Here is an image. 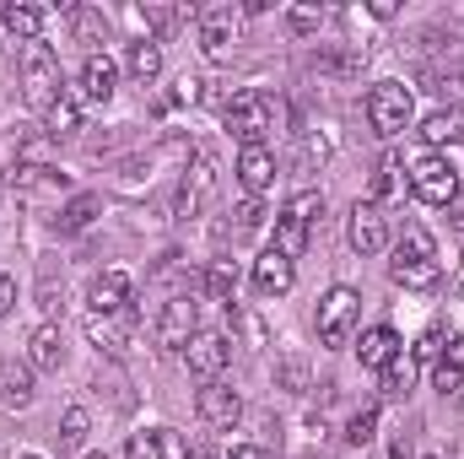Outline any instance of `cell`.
<instances>
[{
  "mask_svg": "<svg viewBox=\"0 0 464 459\" xmlns=\"http://www.w3.org/2000/svg\"><path fill=\"white\" fill-rule=\"evenodd\" d=\"M389 281L394 287H411V292H427L443 281V265H438V243L421 222H405L400 243H394V259H389Z\"/></svg>",
  "mask_w": 464,
  "mask_h": 459,
  "instance_id": "cell-1",
  "label": "cell"
},
{
  "mask_svg": "<svg viewBox=\"0 0 464 459\" xmlns=\"http://www.w3.org/2000/svg\"><path fill=\"white\" fill-rule=\"evenodd\" d=\"M227 135L232 141H243V146H265V135H276V130H286V103L281 98H270V93H259V87H248V93H237L227 103Z\"/></svg>",
  "mask_w": 464,
  "mask_h": 459,
  "instance_id": "cell-2",
  "label": "cell"
},
{
  "mask_svg": "<svg viewBox=\"0 0 464 459\" xmlns=\"http://www.w3.org/2000/svg\"><path fill=\"white\" fill-rule=\"evenodd\" d=\"M22 98H27V109H38V114H49L65 93H60V60H54V49L49 44H27L22 49Z\"/></svg>",
  "mask_w": 464,
  "mask_h": 459,
  "instance_id": "cell-3",
  "label": "cell"
},
{
  "mask_svg": "<svg viewBox=\"0 0 464 459\" xmlns=\"http://www.w3.org/2000/svg\"><path fill=\"white\" fill-rule=\"evenodd\" d=\"M405 179H411V195H416L421 206H454V200H459V168H454L443 151H421V157L405 168Z\"/></svg>",
  "mask_w": 464,
  "mask_h": 459,
  "instance_id": "cell-4",
  "label": "cell"
},
{
  "mask_svg": "<svg viewBox=\"0 0 464 459\" xmlns=\"http://www.w3.org/2000/svg\"><path fill=\"white\" fill-rule=\"evenodd\" d=\"M356 325H362V292L356 287H330L324 303H319V341L330 346V351L351 346Z\"/></svg>",
  "mask_w": 464,
  "mask_h": 459,
  "instance_id": "cell-5",
  "label": "cell"
},
{
  "mask_svg": "<svg viewBox=\"0 0 464 459\" xmlns=\"http://www.w3.org/2000/svg\"><path fill=\"white\" fill-rule=\"evenodd\" d=\"M416 114V98H411V87L405 82H378L372 93H367V124L378 130V135H405V124Z\"/></svg>",
  "mask_w": 464,
  "mask_h": 459,
  "instance_id": "cell-6",
  "label": "cell"
},
{
  "mask_svg": "<svg viewBox=\"0 0 464 459\" xmlns=\"http://www.w3.org/2000/svg\"><path fill=\"white\" fill-rule=\"evenodd\" d=\"M200 308H195V298L189 292H179V298H168L162 303V314H157V325H151V336H157V346H168V351H179V346H189L200 330Z\"/></svg>",
  "mask_w": 464,
  "mask_h": 459,
  "instance_id": "cell-7",
  "label": "cell"
},
{
  "mask_svg": "<svg viewBox=\"0 0 464 459\" xmlns=\"http://www.w3.org/2000/svg\"><path fill=\"white\" fill-rule=\"evenodd\" d=\"M346 238L356 254H383L389 249V217L372 200H356V211H351V222H346Z\"/></svg>",
  "mask_w": 464,
  "mask_h": 459,
  "instance_id": "cell-8",
  "label": "cell"
},
{
  "mask_svg": "<svg viewBox=\"0 0 464 459\" xmlns=\"http://www.w3.org/2000/svg\"><path fill=\"white\" fill-rule=\"evenodd\" d=\"M195 22H200V49L211 60H227L232 44H237V11L232 5H206Z\"/></svg>",
  "mask_w": 464,
  "mask_h": 459,
  "instance_id": "cell-9",
  "label": "cell"
},
{
  "mask_svg": "<svg viewBox=\"0 0 464 459\" xmlns=\"http://www.w3.org/2000/svg\"><path fill=\"white\" fill-rule=\"evenodd\" d=\"M232 362V346L222 341V336H195V341L184 346V367L200 378V384H217L222 373H227Z\"/></svg>",
  "mask_w": 464,
  "mask_h": 459,
  "instance_id": "cell-10",
  "label": "cell"
},
{
  "mask_svg": "<svg viewBox=\"0 0 464 459\" xmlns=\"http://www.w3.org/2000/svg\"><path fill=\"white\" fill-rule=\"evenodd\" d=\"M211 190H217V168H211L206 157H195V168H184V184H179V195H173V217H195Z\"/></svg>",
  "mask_w": 464,
  "mask_h": 459,
  "instance_id": "cell-11",
  "label": "cell"
},
{
  "mask_svg": "<svg viewBox=\"0 0 464 459\" xmlns=\"http://www.w3.org/2000/svg\"><path fill=\"white\" fill-rule=\"evenodd\" d=\"M92 314H124L130 308V298H135V281H130V270H103V276H92Z\"/></svg>",
  "mask_w": 464,
  "mask_h": 459,
  "instance_id": "cell-12",
  "label": "cell"
},
{
  "mask_svg": "<svg viewBox=\"0 0 464 459\" xmlns=\"http://www.w3.org/2000/svg\"><path fill=\"white\" fill-rule=\"evenodd\" d=\"M292 281H297V265H292L286 254L265 249V254L254 259V287H259V298H286V292H292Z\"/></svg>",
  "mask_w": 464,
  "mask_h": 459,
  "instance_id": "cell-13",
  "label": "cell"
},
{
  "mask_svg": "<svg viewBox=\"0 0 464 459\" xmlns=\"http://www.w3.org/2000/svg\"><path fill=\"white\" fill-rule=\"evenodd\" d=\"M124 459H189V444H184L173 427H146V433L130 438Z\"/></svg>",
  "mask_w": 464,
  "mask_h": 459,
  "instance_id": "cell-14",
  "label": "cell"
},
{
  "mask_svg": "<svg viewBox=\"0 0 464 459\" xmlns=\"http://www.w3.org/2000/svg\"><path fill=\"white\" fill-rule=\"evenodd\" d=\"M114 82H119V65L109 54H87L82 65V87H76V103H109L114 98Z\"/></svg>",
  "mask_w": 464,
  "mask_h": 459,
  "instance_id": "cell-15",
  "label": "cell"
},
{
  "mask_svg": "<svg viewBox=\"0 0 464 459\" xmlns=\"http://www.w3.org/2000/svg\"><path fill=\"white\" fill-rule=\"evenodd\" d=\"M237 184H243L254 200L276 184V157H270V146H243V151H237Z\"/></svg>",
  "mask_w": 464,
  "mask_h": 459,
  "instance_id": "cell-16",
  "label": "cell"
},
{
  "mask_svg": "<svg viewBox=\"0 0 464 459\" xmlns=\"http://www.w3.org/2000/svg\"><path fill=\"white\" fill-rule=\"evenodd\" d=\"M200 416H206L211 427H232V422L243 416V395H237L232 384H222V378L206 384V389H200Z\"/></svg>",
  "mask_w": 464,
  "mask_h": 459,
  "instance_id": "cell-17",
  "label": "cell"
},
{
  "mask_svg": "<svg viewBox=\"0 0 464 459\" xmlns=\"http://www.w3.org/2000/svg\"><path fill=\"white\" fill-rule=\"evenodd\" d=\"M405 346H400V336L389 330V325H372V330H362V346H356V356H362V367H389L394 356H400Z\"/></svg>",
  "mask_w": 464,
  "mask_h": 459,
  "instance_id": "cell-18",
  "label": "cell"
},
{
  "mask_svg": "<svg viewBox=\"0 0 464 459\" xmlns=\"http://www.w3.org/2000/svg\"><path fill=\"white\" fill-rule=\"evenodd\" d=\"M87 336L98 351H109V356H124L130 351V325H124V314H92L87 319Z\"/></svg>",
  "mask_w": 464,
  "mask_h": 459,
  "instance_id": "cell-19",
  "label": "cell"
},
{
  "mask_svg": "<svg viewBox=\"0 0 464 459\" xmlns=\"http://www.w3.org/2000/svg\"><path fill=\"white\" fill-rule=\"evenodd\" d=\"M98 217H103V195H92V190H87V195H71V200L60 206L54 228H60V232H87Z\"/></svg>",
  "mask_w": 464,
  "mask_h": 459,
  "instance_id": "cell-20",
  "label": "cell"
},
{
  "mask_svg": "<svg viewBox=\"0 0 464 459\" xmlns=\"http://www.w3.org/2000/svg\"><path fill=\"white\" fill-rule=\"evenodd\" d=\"M421 141H427L432 151L464 141V109H432V114L421 119Z\"/></svg>",
  "mask_w": 464,
  "mask_h": 459,
  "instance_id": "cell-21",
  "label": "cell"
},
{
  "mask_svg": "<svg viewBox=\"0 0 464 459\" xmlns=\"http://www.w3.org/2000/svg\"><path fill=\"white\" fill-rule=\"evenodd\" d=\"M405 190H411V179H405V162L383 157V162H378V173H372V206L383 211L389 200H405Z\"/></svg>",
  "mask_w": 464,
  "mask_h": 459,
  "instance_id": "cell-22",
  "label": "cell"
},
{
  "mask_svg": "<svg viewBox=\"0 0 464 459\" xmlns=\"http://www.w3.org/2000/svg\"><path fill=\"white\" fill-rule=\"evenodd\" d=\"M0 27H5V38L38 44V33H44V11H38V5H0Z\"/></svg>",
  "mask_w": 464,
  "mask_h": 459,
  "instance_id": "cell-23",
  "label": "cell"
},
{
  "mask_svg": "<svg viewBox=\"0 0 464 459\" xmlns=\"http://www.w3.org/2000/svg\"><path fill=\"white\" fill-rule=\"evenodd\" d=\"M27 362H33V367H60V362H65L60 325H38V330L27 336Z\"/></svg>",
  "mask_w": 464,
  "mask_h": 459,
  "instance_id": "cell-24",
  "label": "cell"
},
{
  "mask_svg": "<svg viewBox=\"0 0 464 459\" xmlns=\"http://www.w3.org/2000/svg\"><path fill=\"white\" fill-rule=\"evenodd\" d=\"M432 384H438L443 395H454L464 384V336H454V341L443 346V356L432 362Z\"/></svg>",
  "mask_w": 464,
  "mask_h": 459,
  "instance_id": "cell-25",
  "label": "cell"
},
{
  "mask_svg": "<svg viewBox=\"0 0 464 459\" xmlns=\"http://www.w3.org/2000/svg\"><path fill=\"white\" fill-rule=\"evenodd\" d=\"M124 71L146 87V82H157L162 76V49L151 44V38H140V44H130V54H124Z\"/></svg>",
  "mask_w": 464,
  "mask_h": 459,
  "instance_id": "cell-26",
  "label": "cell"
},
{
  "mask_svg": "<svg viewBox=\"0 0 464 459\" xmlns=\"http://www.w3.org/2000/svg\"><path fill=\"white\" fill-rule=\"evenodd\" d=\"M5 405H33V362H5Z\"/></svg>",
  "mask_w": 464,
  "mask_h": 459,
  "instance_id": "cell-27",
  "label": "cell"
},
{
  "mask_svg": "<svg viewBox=\"0 0 464 459\" xmlns=\"http://www.w3.org/2000/svg\"><path fill=\"white\" fill-rule=\"evenodd\" d=\"M71 27H76V44H103L109 38V16L98 5H76L71 11Z\"/></svg>",
  "mask_w": 464,
  "mask_h": 459,
  "instance_id": "cell-28",
  "label": "cell"
},
{
  "mask_svg": "<svg viewBox=\"0 0 464 459\" xmlns=\"http://www.w3.org/2000/svg\"><path fill=\"white\" fill-rule=\"evenodd\" d=\"M411 384H416V356H405V351H400V356L383 367V395H389V400H400V395H411Z\"/></svg>",
  "mask_w": 464,
  "mask_h": 459,
  "instance_id": "cell-29",
  "label": "cell"
},
{
  "mask_svg": "<svg viewBox=\"0 0 464 459\" xmlns=\"http://www.w3.org/2000/svg\"><path fill=\"white\" fill-rule=\"evenodd\" d=\"M44 130H49L54 141H60V135H76V130H82V103H76V98H60V103L44 114Z\"/></svg>",
  "mask_w": 464,
  "mask_h": 459,
  "instance_id": "cell-30",
  "label": "cell"
},
{
  "mask_svg": "<svg viewBox=\"0 0 464 459\" xmlns=\"http://www.w3.org/2000/svg\"><path fill=\"white\" fill-rule=\"evenodd\" d=\"M281 217H292V222L314 228V222L324 217V195H319V190H303V195H292V200L281 206Z\"/></svg>",
  "mask_w": 464,
  "mask_h": 459,
  "instance_id": "cell-31",
  "label": "cell"
},
{
  "mask_svg": "<svg viewBox=\"0 0 464 459\" xmlns=\"http://www.w3.org/2000/svg\"><path fill=\"white\" fill-rule=\"evenodd\" d=\"M276 254H286V259H297L303 249H308V228L303 222H292V217H276V243H270Z\"/></svg>",
  "mask_w": 464,
  "mask_h": 459,
  "instance_id": "cell-32",
  "label": "cell"
},
{
  "mask_svg": "<svg viewBox=\"0 0 464 459\" xmlns=\"http://www.w3.org/2000/svg\"><path fill=\"white\" fill-rule=\"evenodd\" d=\"M232 287H237L232 259H217V265L206 270V298H211V303H227V308H232Z\"/></svg>",
  "mask_w": 464,
  "mask_h": 459,
  "instance_id": "cell-33",
  "label": "cell"
},
{
  "mask_svg": "<svg viewBox=\"0 0 464 459\" xmlns=\"http://www.w3.org/2000/svg\"><path fill=\"white\" fill-rule=\"evenodd\" d=\"M372 433H378V405H362V411L346 422V444L362 449V444H372Z\"/></svg>",
  "mask_w": 464,
  "mask_h": 459,
  "instance_id": "cell-34",
  "label": "cell"
},
{
  "mask_svg": "<svg viewBox=\"0 0 464 459\" xmlns=\"http://www.w3.org/2000/svg\"><path fill=\"white\" fill-rule=\"evenodd\" d=\"M184 16H200V11H179V5H151V0L140 5V22H146V27H157V33H168V27H179Z\"/></svg>",
  "mask_w": 464,
  "mask_h": 459,
  "instance_id": "cell-35",
  "label": "cell"
},
{
  "mask_svg": "<svg viewBox=\"0 0 464 459\" xmlns=\"http://www.w3.org/2000/svg\"><path fill=\"white\" fill-rule=\"evenodd\" d=\"M87 427H92V416H87L82 405H71V411L60 416V444H65V449H76V444L87 438Z\"/></svg>",
  "mask_w": 464,
  "mask_h": 459,
  "instance_id": "cell-36",
  "label": "cell"
},
{
  "mask_svg": "<svg viewBox=\"0 0 464 459\" xmlns=\"http://www.w3.org/2000/svg\"><path fill=\"white\" fill-rule=\"evenodd\" d=\"M49 173H54V168H38V162H16V168L5 173V184H11V190H38V184H49Z\"/></svg>",
  "mask_w": 464,
  "mask_h": 459,
  "instance_id": "cell-37",
  "label": "cell"
},
{
  "mask_svg": "<svg viewBox=\"0 0 464 459\" xmlns=\"http://www.w3.org/2000/svg\"><path fill=\"white\" fill-rule=\"evenodd\" d=\"M232 217H237V222H232V238H243V232L265 228V200H254V195H248V200H243V206H237Z\"/></svg>",
  "mask_w": 464,
  "mask_h": 459,
  "instance_id": "cell-38",
  "label": "cell"
},
{
  "mask_svg": "<svg viewBox=\"0 0 464 459\" xmlns=\"http://www.w3.org/2000/svg\"><path fill=\"white\" fill-rule=\"evenodd\" d=\"M314 65H324V71H341V76H351V71H362V65H367V49H346V54H319Z\"/></svg>",
  "mask_w": 464,
  "mask_h": 459,
  "instance_id": "cell-39",
  "label": "cell"
},
{
  "mask_svg": "<svg viewBox=\"0 0 464 459\" xmlns=\"http://www.w3.org/2000/svg\"><path fill=\"white\" fill-rule=\"evenodd\" d=\"M319 22H324V11H314V5H292L286 11V27L292 33H319Z\"/></svg>",
  "mask_w": 464,
  "mask_h": 459,
  "instance_id": "cell-40",
  "label": "cell"
},
{
  "mask_svg": "<svg viewBox=\"0 0 464 459\" xmlns=\"http://www.w3.org/2000/svg\"><path fill=\"white\" fill-rule=\"evenodd\" d=\"M443 346H449V341H443V330L432 325V330L416 341V351H411V356H416V362H438V356H443Z\"/></svg>",
  "mask_w": 464,
  "mask_h": 459,
  "instance_id": "cell-41",
  "label": "cell"
},
{
  "mask_svg": "<svg viewBox=\"0 0 464 459\" xmlns=\"http://www.w3.org/2000/svg\"><path fill=\"white\" fill-rule=\"evenodd\" d=\"M427 82H432V93H443V98H449V93L459 98V93H464V76H459V71H427Z\"/></svg>",
  "mask_w": 464,
  "mask_h": 459,
  "instance_id": "cell-42",
  "label": "cell"
},
{
  "mask_svg": "<svg viewBox=\"0 0 464 459\" xmlns=\"http://www.w3.org/2000/svg\"><path fill=\"white\" fill-rule=\"evenodd\" d=\"M303 378H308L303 362H286V367H281V384H286V389H303Z\"/></svg>",
  "mask_w": 464,
  "mask_h": 459,
  "instance_id": "cell-43",
  "label": "cell"
},
{
  "mask_svg": "<svg viewBox=\"0 0 464 459\" xmlns=\"http://www.w3.org/2000/svg\"><path fill=\"white\" fill-rule=\"evenodd\" d=\"M11 303H16V287H11V276H5V270H0V319H5V314H11Z\"/></svg>",
  "mask_w": 464,
  "mask_h": 459,
  "instance_id": "cell-44",
  "label": "cell"
},
{
  "mask_svg": "<svg viewBox=\"0 0 464 459\" xmlns=\"http://www.w3.org/2000/svg\"><path fill=\"white\" fill-rule=\"evenodd\" d=\"M227 459H270V454H265V449H259V444H243V449H232Z\"/></svg>",
  "mask_w": 464,
  "mask_h": 459,
  "instance_id": "cell-45",
  "label": "cell"
},
{
  "mask_svg": "<svg viewBox=\"0 0 464 459\" xmlns=\"http://www.w3.org/2000/svg\"><path fill=\"white\" fill-rule=\"evenodd\" d=\"M389 459H411V438H394V449H389Z\"/></svg>",
  "mask_w": 464,
  "mask_h": 459,
  "instance_id": "cell-46",
  "label": "cell"
},
{
  "mask_svg": "<svg viewBox=\"0 0 464 459\" xmlns=\"http://www.w3.org/2000/svg\"><path fill=\"white\" fill-rule=\"evenodd\" d=\"M449 211H454V222H459V228H464V190H459V200H454Z\"/></svg>",
  "mask_w": 464,
  "mask_h": 459,
  "instance_id": "cell-47",
  "label": "cell"
},
{
  "mask_svg": "<svg viewBox=\"0 0 464 459\" xmlns=\"http://www.w3.org/2000/svg\"><path fill=\"white\" fill-rule=\"evenodd\" d=\"M87 459H109V454H87Z\"/></svg>",
  "mask_w": 464,
  "mask_h": 459,
  "instance_id": "cell-48",
  "label": "cell"
},
{
  "mask_svg": "<svg viewBox=\"0 0 464 459\" xmlns=\"http://www.w3.org/2000/svg\"><path fill=\"white\" fill-rule=\"evenodd\" d=\"M427 459H443V454H427Z\"/></svg>",
  "mask_w": 464,
  "mask_h": 459,
  "instance_id": "cell-49",
  "label": "cell"
},
{
  "mask_svg": "<svg viewBox=\"0 0 464 459\" xmlns=\"http://www.w3.org/2000/svg\"><path fill=\"white\" fill-rule=\"evenodd\" d=\"M22 459H38V454H22Z\"/></svg>",
  "mask_w": 464,
  "mask_h": 459,
  "instance_id": "cell-50",
  "label": "cell"
}]
</instances>
